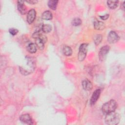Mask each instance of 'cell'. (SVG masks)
Segmentation results:
<instances>
[{"mask_svg":"<svg viewBox=\"0 0 125 125\" xmlns=\"http://www.w3.org/2000/svg\"><path fill=\"white\" fill-rule=\"evenodd\" d=\"M117 106V104L116 102L114 100H111L103 104L102 110L104 114H107L115 111Z\"/></svg>","mask_w":125,"mask_h":125,"instance_id":"cell-3","label":"cell"},{"mask_svg":"<svg viewBox=\"0 0 125 125\" xmlns=\"http://www.w3.org/2000/svg\"><path fill=\"white\" fill-rule=\"evenodd\" d=\"M52 30V26L49 24H43L42 27V30L43 33H49Z\"/></svg>","mask_w":125,"mask_h":125,"instance_id":"cell-20","label":"cell"},{"mask_svg":"<svg viewBox=\"0 0 125 125\" xmlns=\"http://www.w3.org/2000/svg\"><path fill=\"white\" fill-rule=\"evenodd\" d=\"M107 4L108 7L111 9H115L118 6V1L117 0H108Z\"/></svg>","mask_w":125,"mask_h":125,"instance_id":"cell-18","label":"cell"},{"mask_svg":"<svg viewBox=\"0 0 125 125\" xmlns=\"http://www.w3.org/2000/svg\"><path fill=\"white\" fill-rule=\"evenodd\" d=\"M20 120L23 124L32 125L33 124V121L30 116L28 114H24L21 115L20 117Z\"/></svg>","mask_w":125,"mask_h":125,"instance_id":"cell-8","label":"cell"},{"mask_svg":"<svg viewBox=\"0 0 125 125\" xmlns=\"http://www.w3.org/2000/svg\"><path fill=\"white\" fill-rule=\"evenodd\" d=\"M102 41V36L101 34L96 35L94 38V42L96 45L99 44Z\"/></svg>","mask_w":125,"mask_h":125,"instance_id":"cell-21","label":"cell"},{"mask_svg":"<svg viewBox=\"0 0 125 125\" xmlns=\"http://www.w3.org/2000/svg\"><path fill=\"white\" fill-rule=\"evenodd\" d=\"M32 37L35 39H39L42 41L44 43H45L47 41V38L46 36L43 35L40 31H37L35 32L32 35Z\"/></svg>","mask_w":125,"mask_h":125,"instance_id":"cell-11","label":"cell"},{"mask_svg":"<svg viewBox=\"0 0 125 125\" xmlns=\"http://www.w3.org/2000/svg\"><path fill=\"white\" fill-rule=\"evenodd\" d=\"M94 28L96 30H103L105 28V25L104 22L99 21H96L94 22Z\"/></svg>","mask_w":125,"mask_h":125,"instance_id":"cell-13","label":"cell"},{"mask_svg":"<svg viewBox=\"0 0 125 125\" xmlns=\"http://www.w3.org/2000/svg\"><path fill=\"white\" fill-rule=\"evenodd\" d=\"M88 50V44L83 43L79 48V52L78 55V60L80 61H83L85 57Z\"/></svg>","mask_w":125,"mask_h":125,"instance_id":"cell-4","label":"cell"},{"mask_svg":"<svg viewBox=\"0 0 125 125\" xmlns=\"http://www.w3.org/2000/svg\"><path fill=\"white\" fill-rule=\"evenodd\" d=\"M18 9L20 13L22 15H24L27 12V9L24 4V1L22 0L18 1Z\"/></svg>","mask_w":125,"mask_h":125,"instance_id":"cell-10","label":"cell"},{"mask_svg":"<svg viewBox=\"0 0 125 125\" xmlns=\"http://www.w3.org/2000/svg\"><path fill=\"white\" fill-rule=\"evenodd\" d=\"M105 115V123L107 125H116L119 123L120 120V116L118 113L114 111Z\"/></svg>","mask_w":125,"mask_h":125,"instance_id":"cell-2","label":"cell"},{"mask_svg":"<svg viewBox=\"0 0 125 125\" xmlns=\"http://www.w3.org/2000/svg\"><path fill=\"white\" fill-rule=\"evenodd\" d=\"M37 46L35 43H30L27 46V51L30 53H35L37 51Z\"/></svg>","mask_w":125,"mask_h":125,"instance_id":"cell-15","label":"cell"},{"mask_svg":"<svg viewBox=\"0 0 125 125\" xmlns=\"http://www.w3.org/2000/svg\"><path fill=\"white\" fill-rule=\"evenodd\" d=\"M100 17L103 20H107L108 18L109 15L108 14H106L105 15H104V16H100Z\"/></svg>","mask_w":125,"mask_h":125,"instance_id":"cell-25","label":"cell"},{"mask_svg":"<svg viewBox=\"0 0 125 125\" xmlns=\"http://www.w3.org/2000/svg\"><path fill=\"white\" fill-rule=\"evenodd\" d=\"M36 11L34 9H30L27 13V15L26 17L27 21L29 24H31L34 21L36 18Z\"/></svg>","mask_w":125,"mask_h":125,"instance_id":"cell-7","label":"cell"},{"mask_svg":"<svg viewBox=\"0 0 125 125\" xmlns=\"http://www.w3.org/2000/svg\"><path fill=\"white\" fill-rule=\"evenodd\" d=\"M25 1L27 3H29L30 4H36L38 2V1L36 0H26Z\"/></svg>","mask_w":125,"mask_h":125,"instance_id":"cell-24","label":"cell"},{"mask_svg":"<svg viewBox=\"0 0 125 125\" xmlns=\"http://www.w3.org/2000/svg\"><path fill=\"white\" fill-rule=\"evenodd\" d=\"M101 92V90L100 89H96L93 93V94L90 99V104L91 105H93L96 103V102L97 101V100H98L100 96Z\"/></svg>","mask_w":125,"mask_h":125,"instance_id":"cell-9","label":"cell"},{"mask_svg":"<svg viewBox=\"0 0 125 125\" xmlns=\"http://www.w3.org/2000/svg\"><path fill=\"white\" fill-rule=\"evenodd\" d=\"M110 47L108 45H104L100 49L99 53V58L100 61H103L106 59Z\"/></svg>","mask_w":125,"mask_h":125,"instance_id":"cell-5","label":"cell"},{"mask_svg":"<svg viewBox=\"0 0 125 125\" xmlns=\"http://www.w3.org/2000/svg\"><path fill=\"white\" fill-rule=\"evenodd\" d=\"M82 86L85 90L89 91L92 88V84L91 82L87 79L83 80L82 82Z\"/></svg>","mask_w":125,"mask_h":125,"instance_id":"cell-12","label":"cell"},{"mask_svg":"<svg viewBox=\"0 0 125 125\" xmlns=\"http://www.w3.org/2000/svg\"><path fill=\"white\" fill-rule=\"evenodd\" d=\"M82 23V21L80 18H76L75 19H74L72 21V24L73 26H79L80 25H81Z\"/></svg>","mask_w":125,"mask_h":125,"instance_id":"cell-22","label":"cell"},{"mask_svg":"<svg viewBox=\"0 0 125 125\" xmlns=\"http://www.w3.org/2000/svg\"><path fill=\"white\" fill-rule=\"evenodd\" d=\"M120 38L118 34L113 31H110L107 36V41L110 43H114L118 41Z\"/></svg>","mask_w":125,"mask_h":125,"instance_id":"cell-6","label":"cell"},{"mask_svg":"<svg viewBox=\"0 0 125 125\" xmlns=\"http://www.w3.org/2000/svg\"><path fill=\"white\" fill-rule=\"evenodd\" d=\"M62 52L64 55L69 56L72 54V50L71 48L68 46H64L62 49Z\"/></svg>","mask_w":125,"mask_h":125,"instance_id":"cell-17","label":"cell"},{"mask_svg":"<svg viewBox=\"0 0 125 125\" xmlns=\"http://www.w3.org/2000/svg\"><path fill=\"white\" fill-rule=\"evenodd\" d=\"M44 42L42 41L41 40L39 39H36L35 40V44L37 46V47L40 50H42L44 48Z\"/></svg>","mask_w":125,"mask_h":125,"instance_id":"cell-19","label":"cell"},{"mask_svg":"<svg viewBox=\"0 0 125 125\" xmlns=\"http://www.w3.org/2000/svg\"><path fill=\"white\" fill-rule=\"evenodd\" d=\"M26 63L24 66H20L19 69L20 72L24 75H27L31 73L36 67L35 60L31 57H26L25 58Z\"/></svg>","mask_w":125,"mask_h":125,"instance_id":"cell-1","label":"cell"},{"mask_svg":"<svg viewBox=\"0 0 125 125\" xmlns=\"http://www.w3.org/2000/svg\"><path fill=\"white\" fill-rule=\"evenodd\" d=\"M9 33H10L11 35H12V36H15L17 34V33H18V30H17V29L15 28H10L9 30Z\"/></svg>","mask_w":125,"mask_h":125,"instance_id":"cell-23","label":"cell"},{"mask_svg":"<svg viewBox=\"0 0 125 125\" xmlns=\"http://www.w3.org/2000/svg\"><path fill=\"white\" fill-rule=\"evenodd\" d=\"M53 15L50 11H45L42 15V18L45 20H50L52 19Z\"/></svg>","mask_w":125,"mask_h":125,"instance_id":"cell-14","label":"cell"},{"mask_svg":"<svg viewBox=\"0 0 125 125\" xmlns=\"http://www.w3.org/2000/svg\"><path fill=\"white\" fill-rule=\"evenodd\" d=\"M58 3V0H50L48 2V5L49 7L53 10H55L56 9L57 5Z\"/></svg>","mask_w":125,"mask_h":125,"instance_id":"cell-16","label":"cell"}]
</instances>
